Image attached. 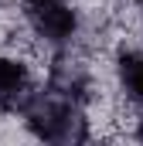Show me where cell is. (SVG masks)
<instances>
[{"label": "cell", "instance_id": "4", "mask_svg": "<svg viewBox=\"0 0 143 146\" xmlns=\"http://www.w3.org/2000/svg\"><path fill=\"white\" fill-rule=\"evenodd\" d=\"M119 85L133 102H143V51L119 54Z\"/></svg>", "mask_w": 143, "mask_h": 146}, {"label": "cell", "instance_id": "5", "mask_svg": "<svg viewBox=\"0 0 143 146\" xmlns=\"http://www.w3.org/2000/svg\"><path fill=\"white\" fill-rule=\"evenodd\" d=\"M136 139H140V143H143V126H140V129H136Z\"/></svg>", "mask_w": 143, "mask_h": 146}, {"label": "cell", "instance_id": "3", "mask_svg": "<svg viewBox=\"0 0 143 146\" xmlns=\"http://www.w3.org/2000/svg\"><path fill=\"white\" fill-rule=\"evenodd\" d=\"M27 95H31V88H27V68H24V61L0 58V112L21 109Z\"/></svg>", "mask_w": 143, "mask_h": 146}, {"label": "cell", "instance_id": "2", "mask_svg": "<svg viewBox=\"0 0 143 146\" xmlns=\"http://www.w3.org/2000/svg\"><path fill=\"white\" fill-rule=\"evenodd\" d=\"M21 7H24V17L31 21V27L44 41L61 44L75 34L78 21H75V10L68 7V0H21Z\"/></svg>", "mask_w": 143, "mask_h": 146}, {"label": "cell", "instance_id": "1", "mask_svg": "<svg viewBox=\"0 0 143 146\" xmlns=\"http://www.w3.org/2000/svg\"><path fill=\"white\" fill-rule=\"evenodd\" d=\"M17 112L24 115L27 129L44 143H85L89 139V126L82 119L78 99L58 92L55 85L48 92H31Z\"/></svg>", "mask_w": 143, "mask_h": 146}]
</instances>
